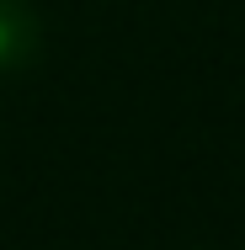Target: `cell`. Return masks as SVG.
I'll use <instances>...</instances> for the list:
<instances>
[{
  "mask_svg": "<svg viewBox=\"0 0 245 250\" xmlns=\"http://www.w3.org/2000/svg\"><path fill=\"white\" fill-rule=\"evenodd\" d=\"M38 53V16L27 0H0V69L27 64Z\"/></svg>",
  "mask_w": 245,
  "mask_h": 250,
  "instance_id": "6da1fadb",
  "label": "cell"
}]
</instances>
